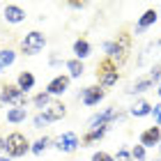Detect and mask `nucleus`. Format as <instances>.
<instances>
[{
    "instance_id": "17",
    "label": "nucleus",
    "mask_w": 161,
    "mask_h": 161,
    "mask_svg": "<svg viewBox=\"0 0 161 161\" xmlns=\"http://www.w3.org/2000/svg\"><path fill=\"white\" fill-rule=\"evenodd\" d=\"M152 113V106L147 104V101H136L134 106H131V115L134 118H145V115Z\"/></svg>"
},
{
    "instance_id": "15",
    "label": "nucleus",
    "mask_w": 161,
    "mask_h": 161,
    "mask_svg": "<svg viewBox=\"0 0 161 161\" xmlns=\"http://www.w3.org/2000/svg\"><path fill=\"white\" fill-rule=\"evenodd\" d=\"M64 67L69 69V78H80V76H83V71H85L83 62L76 60V58H74V60H67V62H64Z\"/></svg>"
},
{
    "instance_id": "22",
    "label": "nucleus",
    "mask_w": 161,
    "mask_h": 161,
    "mask_svg": "<svg viewBox=\"0 0 161 161\" xmlns=\"http://www.w3.org/2000/svg\"><path fill=\"white\" fill-rule=\"evenodd\" d=\"M131 157H134L136 161H145V147H143V145H141V143H138V145H136V147H134V150H131Z\"/></svg>"
},
{
    "instance_id": "1",
    "label": "nucleus",
    "mask_w": 161,
    "mask_h": 161,
    "mask_svg": "<svg viewBox=\"0 0 161 161\" xmlns=\"http://www.w3.org/2000/svg\"><path fill=\"white\" fill-rule=\"evenodd\" d=\"M104 48H106V58H111L115 64L127 62V58L131 53V35L127 30H122L113 42H106Z\"/></svg>"
},
{
    "instance_id": "19",
    "label": "nucleus",
    "mask_w": 161,
    "mask_h": 161,
    "mask_svg": "<svg viewBox=\"0 0 161 161\" xmlns=\"http://www.w3.org/2000/svg\"><path fill=\"white\" fill-rule=\"evenodd\" d=\"M14 60H16V53H14L12 48H5V51H0V69H7V67H12Z\"/></svg>"
},
{
    "instance_id": "30",
    "label": "nucleus",
    "mask_w": 161,
    "mask_h": 161,
    "mask_svg": "<svg viewBox=\"0 0 161 161\" xmlns=\"http://www.w3.org/2000/svg\"><path fill=\"white\" fill-rule=\"evenodd\" d=\"M3 143H5V141H3V138H0V150H3Z\"/></svg>"
},
{
    "instance_id": "16",
    "label": "nucleus",
    "mask_w": 161,
    "mask_h": 161,
    "mask_svg": "<svg viewBox=\"0 0 161 161\" xmlns=\"http://www.w3.org/2000/svg\"><path fill=\"white\" fill-rule=\"evenodd\" d=\"M152 85H154V80H152V78H150L147 74H145L143 78H138L136 83L131 85V90H129V92H138V94H141V92H147Z\"/></svg>"
},
{
    "instance_id": "28",
    "label": "nucleus",
    "mask_w": 161,
    "mask_h": 161,
    "mask_svg": "<svg viewBox=\"0 0 161 161\" xmlns=\"http://www.w3.org/2000/svg\"><path fill=\"white\" fill-rule=\"evenodd\" d=\"M0 161H9V157H0Z\"/></svg>"
},
{
    "instance_id": "26",
    "label": "nucleus",
    "mask_w": 161,
    "mask_h": 161,
    "mask_svg": "<svg viewBox=\"0 0 161 161\" xmlns=\"http://www.w3.org/2000/svg\"><path fill=\"white\" fill-rule=\"evenodd\" d=\"M152 118H154V122L159 124V127H161V104H157V106H152Z\"/></svg>"
},
{
    "instance_id": "6",
    "label": "nucleus",
    "mask_w": 161,
    "mask_h": 161,
    "mask_svg": "<svg viewBox=\"0 0 161 161\" xmlns=\"http://www.w3.org/2000/svg\"><path fill=\"white\" fill-rule=\"evenodd\" d=\"M78 145H80V141H78V136L74 134V131H64V134L55 141V147L60 150V152H67V154L76 152Z\"/></svg>"
},
{
    "instance_id": "27",
    "label": "nucleus",
    "mask_w": 161,
    "mask_h": 161,
    "mask_svg": "<svg viewBox=\"0 0 161 161\" xmlns=\"http://www.w3.org/2000/svg\"><path fill=\"white\" fill-rule=\"evenodd\" d=\"M69 7H74V9H83L85 3H69Z\"/></svg>"
},
{
    "instance_id": "25",
    "label": "nucleus",
    "mask_w": 161,
    "mask_h": 161,
    "mask_svg": "<svg viewBox=\"0 0 161 161\" xmlns=\"http://www.w3.org/2000/svg\"><path fill=\"white\" fill-rule=\"evenodd\" d=\"M46 124H48V120H46V115H44V113L35 115V129H44Z\"/></svg>"
},
{
    "instance_id": "12",
    "label": "nucleus",
    "mask_w": 161,
    "mask_h": 161,
    "mask_svg": "<svg viewBox=\"0 0 161 161\" xmlns=\"http://www.w3.org/2000/svg\"><path fill=\"white\" fill-rule=\"evenodd\" d=\"M157 16H159L157 9H147L141 19H138V28H136V30H138V32H145L150 25H154V23H157Z\"/></svg>"
},
{
    "instance_id": "20",
    "label": "nucleus",
    "mask_w": 161,
    "mask_h": 161,
    "mask_svg": "<svg viewBox=\"0 0 161 161\" xmlns=\"http://www.w3.org/2000/svg\"><path fill=\"white\" fill-rule=\"evenodd\" d=\"M48 145H51V138H46V136H44V138H39V141H37V143L32 145L30 150L35 152V154H44V152L48 150Z\"/></svg>"
},
{
    "instance_id": "23",
    "label": "nucleus",
    "mask_w": 161,
    "mask_h": 161,
    "mask_svg": "<svg viewBox=\"0 0 161 161\" xmlns=\"http://www.w3.org/2000/svg\"><path fill=\"white\" fill-rule=\"evenodd\" d=\"M115 161H134V157H131L129 150H118V154H115Z\"/></svg>"
},
{
    "instance_id": "13",
    "label": "nucleus",
    "mask_w": 161,
    "mask_h": 161,
    "mask_svg": "<svg viewBox=\"0 0 161 161\" xmlns=\"http://www.w3.org/2000/svg\"><path fill=\"white\" fill-rule=\"evenodd\" d=\"M16 85H19V90H23V92L32 90V87H35V76H32V71H21L19 78H16Z\"/></svg>"
},
{
    "instance_id": "9",
    "label": "nucleus",
    "mask_w": 161,
    "mask_h": 161,
    "mask_svg": "<svg viewBox=\"0 0 161 161\" xmlns=\"http://www.w3.org/2000/svg\"><path fill=\"white\" fill-rule=\"evenodd\" d=\"M159 143H161V127H147L141 134V145L145 150L154 147V145H159Z\"/></svg>"
},
{
    "instance_id": "11",
    "label": "nucleus",
    "mask_w": 161,
    "mask_h": 161,
    "mask_svg": "<svg viewBox=\"0 0 161 161\" xmlns=\"http://www.w3.org/2000/svg\"><path fill=\"white\" fill-rule=\"evenodd\" d=\"M3 16H5L7 23H21V21L25 19V12L21 9L19 5H7L3 9Z\"/></svg>"
},
{
    "instance_id": "3",
    "label": "nucleus",
    "mask_w": 161,
    "mask_h": 161,
    "mask_svg": "<svg viewBox=\"0 0 161 161\" xmlns=\"http://www.w3.org/2000/svg\"><path fill=\"white\" fill-rule=\"evenodd\" d=\"M3 150L7 152V157H9V159H19V157H23L25 152L30 150V143H28V138L21 134V131H14V134H9L5 138Z\"/></svg>"
},
{
    "instance_id": "29",
    "label": "nucleus",
    "mask_w": 161,
    "mask_h": 161,
    "mask_svg": "<svg viewBox=\"0 0 161 161\" xmlns=\"http://www.w3.org/2000/svg\"><path fill=\"white\" fill-rule=\"evenodd\" d=\"M157 92H159V97H161V83H159V90H157Z\"/></svg>"
},
{
    "instance_id": "31",
    "label": "nucleus",
    "mask_w": 161,
    "mask_h": 161,
    "mask_svg": "<svg viewBox=\"0 0 161 161\" xmlns=\"http://www.w3.org/2000/svg\"><path fill=\"white\" fill-rule=\"evenodd\" d=\"M159 145H161V143H159Z\"/></svg>"
},
{
    "instance_id": "7",
    "label": "nucleus",
    "mask_w": 161,
    "mask_h": 161,
    "mask_svg": "<svg viewBox=\"0 0 161 161\" xmlns=\"http://www.w3.org/2000/svg\"><path fill=\"white\" fill-rule=\"evenodd\" d=\"M69 76H64V74H60V76H55L51 83L46 85V94H51V97H58V94H64L67 92V87H69Z\"/></svg>"
},
{
    "instance_id": "8",
    "label": "nucleus",
    "mask_w": 161,
    "mask_h": 161,
    "mask_svg": "<svg viewBox=\"0 0 161 161\" xmlns=\"http://www.w3.org/2000/svg\"><path fill=\"white\" fill-rule=\"evenodd\" d=\"M104 90H101L99 85H90V87H85L83 92H80V99H83V104L85 106H97L101 99H104Z\"/></svg>"
},
{
    "instance_id": "5",
    "label": "nucleus",
    "mask_w": 161,
    "mask_h": 161,
    "mask_svg": "<svg viewBox=\"0 0 161 161\" xmlns=\"http://www.w3.org/2000/svg\"><path fill=\"white\" fill-rule=\"evenodd\" d=\"M0 101H5V104H12L14 108H25V92L19 90V85H3V90H0Z\"/></svg>"
},
{
    "instance_id": "24",
    "label": "nucleus",
    "mask_w": 161,
    "mask_h": 161,
    "mask_svg": "<svg viewBox=\"0 0 161 161\" xmlns=\"http://www.w3.org/2000/svg\"><path fill=\"white\" fill-rule=\"evenodd\" d=\"M92 161H115V157H111L108 152H94Z\"/></svg>"
},
{
    "instance_id": "10",
    "label": "nucleus",
    "mask_w": 161,
    "mask_h": 161,
    "mask_svg": "<svg viewBox=\"0 0 161 161\" xmlns=\"http://www.w3.org/2000/svg\"><path fill=\"white\" fill-rule=\"evenodd\" d=\"M44 115H46V120L48 122H55V120H62L64 115H67V108H64L62 101H51V104L42 111Z\"/></svg>"
},
{
    "instance_id": "4",
    "label": "nucleus",
    "mask_w": 161,
    "mask_h": 161,
    "mask_svg": "<svg viewBox=\"0 0 161 161\" xmlns=\"http://www.w3.org/2000/svg\"><path fill=\"white\" fill-rule=\"evenodd\" d=\"M46 46V37H44V32L39 30H32L28 32L23 39H21V51H23L25 55H37L39 51H44Z\"/></svg>"
},
{
    "instance_id": "18",
    "label": "nucleus",
    "mask_w": 161,
    "mask_h": 161,
    "mask_svg": "<svg viewBox=\"0 0 161 161\" xmlns=\"http://www.w3.org/2000/svg\"><path fill=\"white\" fill-rule=\"evenodd\" d=\"M25 118H28V111H25V108H9V111H7V122H12V124L23 122Z\"/></svg>"
},
{
    "instance_id": "2",
    "label": "nucleus",
    "mask_w": 161,
    "mask_h": 161,
    "mask_svg": "<svg viewBox=\"0 0 161 161\" xmlns=\"http://www.w3.org/2000/svg\"><path fill=\"white\" fill-rule=\"evenodd\" d=\"M120 78V71H118V64H115L111 58H104L99 64H97V80H99V87L101 90H108L118 83Z\"/></svg>"
},
{
    "instance_id": "14",
    "label": "nucleus",
    "mask_w": 161,
    "mask_h": 161,
    "mask_svg": "<svg viewBox=\"0 0 161 161\" xmlns=\"http://www.w3.org/2000/svg\"><path fill=\"white\" fill-rule=\"evenodd\" d=\"M90 42H87V39H83V37H80V39H76L74 42V53H76V60H83V58H87V55H90Z\"/></svg>"
},
{
    "instance_id": "21",
    "label": "nucleus",
    "mask_w": 161,
    "mask_h": 161,
    "mask_svg": "<svg viewBox=\"0 0 161 161\" xmlns=\"http://www.w3.org/2000/svg\"><path fill=\"white\" fill-rule=\"evenodd\" d=\"M32 101H35V106H37V108H42V111H44V108H46V106L51 104V94L42 92V94H37V97H35Z\"/></svg>"
}]
</instances>
